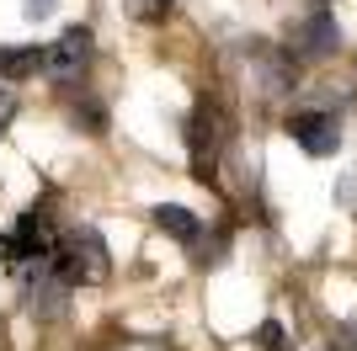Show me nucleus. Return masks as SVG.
<instances>
[{"label": "nucleus", "mask_w": 357, "mask_h": 351, "mask_svg": "<svg viewBox=\"0 0 357 351\" xmlns=\"http://www.w3.org/2000/svg\"><path fill=\"white\" fill-rule=\"evenodd\" d=\"M261 341H267V351H283V330L278 325H261Z\"/></svg>", "instance_id": "nucleus-9"}, {"label": "nucleus", "mask_w": 357, "mask_h": 351, "mask_svg": "<svg viewBox=\"0 0 357 351\" xmlns=\"http://www.w3.org/2000/svg\"><path fill=\"white\" fill-rule=\"evenodd\" d=\"M123 11L134 22H160V16H171V0H123Z\"/></svg>", "instance_id": "nucleus-7"}, {"label": "nucleus", "mask_w": 357, "mask_h": 351, "mask_svg": "<svg viewBox=\"0 0 357 351\" xmlns=\"http://www.w3.org/2000/svg\"><path fill=\"white\" fill-rule=\"evenodd\" d=\"M22 11H27L32 22H38V16H48V11H54V0H27V6H22Z\"/></svg>", "instance_id": "nucleus-10"}, {"label": "nucleus", "mask_w": 357, "mask_h": 351, "mask_svg": "<svg viewBox=\"0 0 357 351\" xmlns=\"http://www.w3.org/2000/svg\"><path fill=\"white\" fill-rule=\"evenodd\" d=\"M11 117H16V96H11V91H6V86H0V128H6Z\"/></svg>", "instance_id": "nucleus-8"}, {"label": "nucleus", "mask_w": 357, "mask_h": 351, "mask_svg": "<svg viewBox=\"0 0 357 351\" xmlns=\"http://www.w3.org/2000/svg\"><path fill=\"white\" fill-rule=\"evenodd\" d=\"M336 43H342V27H336V16H326V11H314L310 22L298 27V38H294V48L304 58H326Z\"/></svg>", "instance_id": "nucleus-4"}, {"label": "nucleus", "mask_w": 357, "mask_h": 351, "mask_svg": "<svg viewBox=\"0 0 357 351\" xmlns=\"http://www.w3.org/2000/svg\"><path fill=\"white\" fill-rule=\"evenodd\" d=\"M187 133H192V165H197V176L208 181L213 149H219V112H213V107H197L192 123H187Z\"/></svg>", "instance_id": "nucleus-3"}, {"label": "nucleus", "mask_w": 357, "mask_h": 351, "mask_svg": "<svg viewBox=\"0 0 357 351\" xmlns=\"http://www.w3.org/2000/svg\"><path fill=\"white\" fill-rule=\"evenodd\" d=\"M38 70H43V48H22V43L0 48V80H27Z\"/></svg>", "instance_id": "nucleus-6"}, {"label": "nucleus", "mask_w": 357, "mask_h": 351, "mask_svg": "<svg viewBox=\"0 0 357 351\" xmlns=\"http://www.w3.org/2000/svg\"><path fill=\"white\" fill-rule=\"evenodd\" d=\"M86 64H91V32L86 27H70L54 48H43V70L54 80H75Z\"/></svg>", "instance_id": "nucleus-2"}, {"label": "nucleus", "mask_w": 357, "mask_h": 351, "mask_svg": "<svg viewBox=\"0 0 357 351\" xmlns=\"http://www.w3.org/2000/svg\"><path fill=\"white\" fill-rule=\"evenodd\" d=\"M288 133H294V144L304 149V155H314V160H326V155L342 149V128H336L331 112H298Z\"/></svg>", "instance_id": "nucleus-1"}, {"label": "nucleus", "mask_w": 357, "mask_h": 351, "mask_svg": "<svg viewBox=\"0 0 357 351\" xmlns=\"http://www.w3.org/2000/svg\"><path fill=\"white\" fill-rule=\"evenodd\" d=\"M155 229H165L171 240H181V245H197V240H203V219L187 213V208H171V203L155 208Z\"/></svg>", "instance_id": "nucleus-5"}]
</instances>
